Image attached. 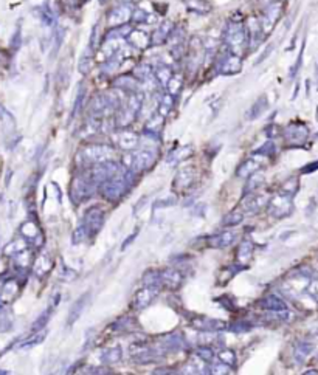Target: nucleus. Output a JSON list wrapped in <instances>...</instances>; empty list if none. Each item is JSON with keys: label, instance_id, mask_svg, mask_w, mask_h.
I'll use <instances>...</instances> for the list:
<instances>
[{"label": "nucleus", "instance_id": "27", "mask_svg": "<svg viewBox=\"0 0 318 375\" xmlns=\"http://www.w3.org/2000/svg\"><path fill=\"white\" fill-rule=\"evenodd\" d=\"M183 4L191 13L196 14H208L213 10L208 0H183Z\"/></svg>", "mask_w": 318, "mask_h": 375}, {"label": "nucleus", "instance_id": "59", "mask_svg": "<svg viewBox=\"0 0 318 375\" xmlns=\"http://www.w3.org/2000/svg\"><path fill=\"white\" fill-rule=\"evenodd\" d=\"M106 2H107V0H100V4H101V5H104Z\"/></svg>", "mask_w": 318, "mask_h": 375}, {"label": "nucleus", "instance_id": "43", "mask_svg": "<svg viewBox=\"0 0 318 375\" xmlns=\"http://www.w3.org/2000/svg\"><path fill=\"white\" fill-rule=\"evenodd\" d=\"M172 75L174 73H172L171 67H168V66H160V67L157 69V72H155V78H157V81L160 82L162 85H166V82L171 79Z\"/></svg>", "mask_w": 318, "mask_h": 375}, {"label": "nucleus", "instance_id": "4", "mask_svg": "<svg viewBox=\"0 0 318 375\" xmlns=\"http://www.w3.org/2000/svg\"><path fill=\"white\" fill-rule=\"evenodd\" d=\"M131 186V180H129V175H117V177H112L106 181L101 183V188L100 191L101 194L109 199V200H118L121 199L127 190H129Z\"/></svg>", "mask_w": 318, "mask_h": 375}, {"label": "nucleus", "instance_id": "54", "mask_svg": "<svg viewBox=\"0 0 318 375\" xmlns=\"http://www.w3.org/2000/svg\"><path fill=\"white\" fill-rule=\"evenodd\" d=\"M272 48H273V45H269V47H267L266 53H264V54H263V56H261V57H259L258 60H256V64H259V62H263V60H264V59L267 57V54H269V53H272Z\"/></svg>", "mask_w": 318, "mask_h": 375}, {"label": "nucleus", "instance_id": "37", "mask_svg": "<svg viewBox=\"0 0 318 375\" xmlns=\"http://www.w3.org/2000/svg\"><path fill=\"white\" fill-rule=\"evenodd\" d=\"M20 231H22V234H23L26 239H30V240H35L36 237H42V236H41V231H39V228H38V225H36L35 222H25V224L22 225Z\"/></svg>", "mask_w": 318, "mask_h": 375}, {"label": "nucleus", "instance_id": "55", "mask_svg": "<svg viewBox=\"0 0 318 375\" xmlns=\"http://www.w3.org/2000/svg\"><path fill=\"white\" fill-rule=\"evenodd\" d=\"M146 202H148V197L144 196V197H143V199H141V200H140V202H138V203L135 205V208H134V209H135V211H134V214H135V215L138 214V209H140V206H141L143 203H146Z\"/></svg>", "mask_w": 318, "mask_h": 375}, {"label": "nucleus", "instance_id": "10", "mask_svg": "<svg viewBox=\"0 0 318 375\" xmlns=\"http://www.w3.org/2000/svg\"><path fill=\"white\" fill-rule=\"evenodd\" d=\"M307 135H309V131H307V128L304 126V124H301V122H292V124H289V126L284 129V138H285V141H287L289 144H292V146L303 144L306 141Z\"/></svg>", "mask_w": 318, "mask_h": 375}, {"label": "nucleus", "instance_id": "44", "mask_svg": "<svg viewBox=\"0 0 318 375\" xmlns=\"http://www.w3.org/2000/svg\"><path fill=\"white\" fill-rule=\"evenodd\" d=\"M51 311H53V305L48 308V310H44L42 314H41V317L36 320V323L33 324V330H41V329H44L45 326H47V323H48V320H50V315H51Z\"/></svg>", "mask_w": 318, "mask_h": 375}, {"label": "nucleus", "instance_id": "8", "mask_svg": "<svg viewBox=\"0 0 318 375\" xmlns=\"http://www.w3.org/2000/svg\"><path fill=\"white\" fill-rule=\"evenodd\" d=\"M242 70V60L241 56L228 53L220 57L216 64V72L220 75H236Z\"/></svg>", "mask_w": 318, "mask_h": 375}, {"label": "nucleus", "instance_id": "42", "mask_svg": "<svg viewBox=\"0 0 318 375\" xmlns=\"http://www.w3.org/2000/svg\"><path fill=\"white\" fill-rule=\"evenodd\" d=\"M313 346L307 341H301L300 345L295 348V357L298 358V361H304V358H307L312 352Z\"/></svg>", "mask_w": 318, "mask_h": 375}, {"label": "nucleus", "instance_id": "16", "mask_svg": "<svg viewBox=\"0 0 318 375\" xmlns=\"http://www.w3.org/2000/svg\"><path fill=\"white\" fill-rule=\"evenodd\" d=\"M115 143L123 150H134L140 144V137L135 132H120L115 135Z\"/></svg>", "mask_w": 318, "mask_h": 375}, {"label": "nucleus", "instance_id": "26", "mask_svg": "<svg viewBox=\"0 0 318 375\" xmlns=\"http://www.w3.org/2000/svg\"><path fill=\"white\" fill-rule=\"evenodd\" d=\"M191 153H193V147H191V146H180V147H176V149H172L169 152L166 162L169 165H177L182 160H186Z\"/></svg>", "mask_w": 318, "mask_h": 375}, {"label": "nucleus", "instance_id": "50", "mask_svg": "<svg viewBox=\"0 0 318 375\" xmlns=\"http://www.w3.org/2000/svg\"><path fill=\"white\" fill-rule=\"evenodd\" d=\"M8 246H11V248H8V249H7V253H8V255L22 253L23 249H25V246H23V242H22V240H16V242H13V243H11V245H8Z\"/></svg>", "mask_w": 318, "mask_h": 375}, {"label": "nucleus", "instance_id": "23", "mask_svg": "<svg viewBox=\"0 0 318 375\" xmlns=\"http://www.w3.org/2000/svg\"><path fill=\"white\" fill-rule=\"evenodd\" d=\"M138 85H140V81L134 75H121V76H117L113 79V87L126 90V91L134 93L138 90Z\"/></svg>", "mask_w": 318, "mask_h": 375}, {"label": "nucleus", "instance_id": "25", "mask_svg": "<svg viewBox=\"0 0 318 375\" xmlns=\"http://www.w3.org/2000/svg\"><path fill=\"white\" fill-rule=\"evenodd\" d=\"M259 305L264 310H270V311H284V310H287V305H285V302L281 298L275 296V295H269V296L263 298L259 301Z\"/></svg>", "mask_w": 318, "mask_h": 375}, {"label": "nucleus", "instance_id": "45", "mask_svg": "<svg viewBox=\"0 0 318 375\" xmlns=\"http://www.w3.org/2000/svg\"><path fill=\"white\" fill-rule=\"evenodd\" d=\"M219 360H220V363H225V364L232 366L236 361V354L230 349H224V351L219 352Z\"/></svg>", "mask_w": 318, "mask_h": 375}, {"label": "nucleus", "instance_id": "20", "mask_svg": "<svg viewBox=\"0 0 318 375\" xmlns=\"http://www.w3.org/2000/svg\"><path fill=\"white\" fill-rule=\"evenodd\" d=\"M127 42H129L134 48L137 50H144L151 45V36L146 33L143 29H138V28H132V31L129 35H127Z\"/></svg>", "mask_w": 318, "mask_h": 375}, {"label": "nucleus", "instance_id": "48", "mask_svg": "<svg viewBox=\"0 0 318 375\" xmlns=\"http://www.w3.org/2000/svg\"><path fill=\"white\" fill-rule=\"evenodd\" d=\"M196 354H197V357H199L200 360H204V361H213V358H214V352H213L210 348H199V349L196 351Z\"/></svg>", "mask_w": 318, "mask_h": 375}, {"label": "nucleus", "instance_id": "12", "mask_svg": "<svg viewBox=\"0 0 318 375\" xmlns=\"http://www.w3.org/2000/svg\"><path fill=\"white\" fill-rule=\"evenodd\" d=\"M196 178V168L194 166H186L183 169H180L172 181V188L174 191H185L188 188L193 184Z\"/></svg>", "mask_w": 318, "mask_h": 375}, {"label": "nucleus", "instance_id": "36", "mask_svg": "<svg viewBox=\"0 0 318 375\" xmlns=\"http://www.w3.org/2000/svg\"><path fill=\"white\" fill-rule=\"evenodd\" d=\"M244 221V212L241 211H232L224 218H222V227H236Z\"/></svg>", "mask_w": 318, "mask_h": 375}, {"label": "nucleus", "instance_id": "33", "mask_svg": "<svg viewBox=\"0 0 318 375\" xmlns=\"http://www.w3.org/2000/svg\"><path fill=\"white\" fill-rule=\"evenodd\" d=\"M101 128V122H100V118L98 116H92L84 122V126L81 129V135L82 137H90V135H97V132L100 131Z\"/></svg>", "mask_w": 318, "mask_h": 375}, {"label": "nucleus", "instance_id": "9", "mask_svg": "<svg viewBox=\"0 0 318 375\" xmlns=\"http://www.w3.org/2000/svg\"><path fill=\"white\" fill-rule=\"evenodd\" d=\"M281 13H282V4L281 2H273V4L267 5V8L264 10L263 16L259 19L264 35H269L273 29V26L276 25V22L281 17Z\"/></svg>", "mask_w": 318, "mask_h": 375}, {"label": "nucleus", "instance_id": "35", "mask_svg": "<svg viewBox=\"0 0 318 375\" xmlns=\"http://www.w3.org/2000/svg\"><path fill=\"white\" fill-rule=\"evenodd\" d=\"M132 75L138 79V81H149L152 79V69L148 66V64H138L134 67L132 70Z\"/></svg>", "mask_w": 318, "mask_h": 375}, {"label": "nucleus", "instance_id": "29", "mask_svg": "<svg viewBox=\"0 0 318 375\" xmlns=\"http://www.w3.org/2000/svg\"><path fill=\"white\" fill-rule=\"evenodd\" d=\"M163 121H165V116L157 112V113L146 122L144 131H146L148 134H151V135H158V134L162 132V129H163Z\"/></svg>", "mask_w": 318, "mask_h": 375}, {"label": "nucleus", "instance_id": "53", "mask_svg": "<svg viewBox=\"0 0 318 375\" xmlns=\"http://www.w3.org/2000/svg\"><path fill=\"white\" fill-rule=\"evenodd\" d=\"M137 233H138V230H137V231H135V233H134V234H132L131 237H129V239H127V240H126V242L123 243V249H124V248H127V246H129V243H131L132 240H135V237H137Z\"/></svg>", "mask_w": 318, "mask_h": 375}, {"label": "nucleus", "instance_id": "6", "mask_svg": "<svg viewBox=\"0 0 318 375\" xmlns=\"http://www.w3.org/2000/svg\"><path fill=\"white\" fill-rule=\"evenodd\" d=\"M95 186L97 183H93L87 175H76L70 186V197L75 203H79L95 193Z\"/></svg>", "mask_w": 318, "mask_h": 375}, {"label": "nucleus", "instance_id": "61", "mask_svg": "<svg viewBox=\"0 0 318 375\" xmlns=\"http://www.w3.org/2000/svg\"><path fill=\"white\" fill-rule=\"evenodd\" d=\"M276 2H282V0H276Z\"/></svg>", "mask_w": 318, "mask_h": 375}, {"label": "nucleus", "instance_id": "34", "mask_svg": "<svg viewBox=\"0 0 318 375\" xmlns=\"http://www.w3.org/2000/svg\"><path fill=\"white\" fill-rule=\"evenodd\" d=\"M165 87L168 88V93H169V95H172V97L179 95L180 90H182V87H183V78H182V75H172L171 79L166 82Z\"/></svg>", "mask_w": 318, "mask_h": 375}, {"label": "nucleus", "instance_id": "17", "mask_svg": "<svg viewBox=\"0 0 318 375\" xmlns=\"http://www.w3.org/2000/svg\"><path fill=\"white\" fill-rule=\"evenodd\" d=\"M270 197L264 196V194H253V196H247L242 202V208H244V212L247 214H254L258 212L263 206L267 205Z\"/></svg>", "mask_w": 318, "mask_h": 375}, {"label": "nucleus", "instance_id": "40", "mask_svg": "<svg viewBox=\"0 0 318 375\" xmlns=\"http://www.w3.org/2000/svg\"><path fill=\"white\" fill-rule=\"evenodd\" d=\"M45 336H47V330L45 329H41V330H36V333H33L31 335L23 345H20L22 348H31V346H38V345H41V342L45 339Z\"/></svg>", "mask_w": 318, "mask_h": 375}, {"label": "nucleus", "instance_id": "58", "mask_svg": "<svg viewBox=\"0 0 318 375\" xmlns=\"http://www.w3.org/2000/svg\"><path fill=\"white\" fill-rule=\"evenodd\" d=\"M316 87H318V64H316Z\"/></svg>", "mask_w": 318, "mask_h": 375}, {"label": "nucleus", "instance_id": "7", "mask_svg": "<svg viewBox=\"0 0 318 375\" xmlns=\"http://www.w3.org/2000/svg\"><path fill=\"white\" fill-rule=\"evenodd\" d=\"M120 165L113 160H109V162H103V163H97L92 171L87 174V177L93 181V183H103L112 177H117L120 175Z\"/></svg>", "mask_w": 318, "mask_h": 375}, {"label": "nucleus", "instance_id": "38", "mask_svg": "<svg viewBox=\"0 0 318 375\" xmlns=\"http://www.w3.org/2000/svg\"><path fill=\"white\" fill-rule=\"evenodd\" d=\"M152 14L148 13L146 10H141V8H135L132 10V14H131V20L134 23H149L152 22Z\"/></svg>", "mask_w": 318, "mask_h": 375}, {"label": "nucleus", "instance_id": "18", "mask_svg": "<svg viewBox=\"0 0 318 375\" xmlns=\"http://www.w3.org/2000/svg\"><path fill=\"white\" fill-rule=\"evenodd\" d=\"M263 165H264V160H263L261 157H258V159H256V157L247 159L245 162H242V163L239 165V168H238L236 174H238V177L248 178L251 174L258 172V171L263 168Z\"/></svg>", "mask_w": 318, "mask_h": 375}, {"label": "nucleus", "instance_id": "14", "mask_svg": "<svg viewBox=\"0 0 318 375\" xmlns=\"http://www.w3.org/2000/svg\"><path fill=\"white\" fill-rule=\"evenodd\" d=\"M193 327H196L197 330H202V332H219V330H224L227 326L224 321L220 320H214V318H207V317H197L194 321H191Z\"/></svg>", "mask_w": 318, "mask_h": 375}, {"label": "nucleus", "instance_id": "5", "mask_svg": "<svg viewBox=\"0 0 318 375\" xmlns=\"http://www.w3.org/2000/svg\"><path fill=\"white\" fill-rule=\"evenodd\" d=\"M267 209H269V214L273 215V217H276V218L287 217L294 211L292 196L291 194H285V193H281V194L273 196L267 202Z\"/></svg>", "mask_w": 318, "mask_h": 375}, {"label": "nucleus", "instance_id": "56", "mask_svg": "<svg viewBox=\"0 0 318 375\" xmlns=\"http://www.w3.org/2000/svg\"><path fill=\"white\" fill-rule=\"evenodd\" d=\"M172 203H176V200H166V202H157V203H155V208H160V206H163V205H172Z\"/></svg>", "mask_w": 318, "mask_h": 375}, {"label": "nucleus", "instance_id": "32", "mask_svg": "<svg viewBox=\"0 0 318 375\" xmlns=\"http://www.w3.org/2000/svg\"><path fill=\"white\" fill-rule=\"evenodd\" d=\"M101 361L104 364H115L121 360L123 357V351L121 348H107L101 352Z\"/></svg>", "mask_w": 318, "mask_h": 375}, {"label": "nucleus", "instance_id": "19", "mask_svg": "<svg viewBox=\"0 0 318 375\" xmlns=\"http://www.w3.org/2000/svg\"><path fill=\"white\" fill-rule=\"evenodd\" d=\"M155 295H157V289L144 286L143 289H140L135 293V298H134V302L132 304H134V307L137 310H143V308H146L154 301Z\"/></svg>", "mask_w": 318, "mask_h": 375}, {"label": "nucleus", "instance_id": "2", "mask_svg": "<svg viewBox=\"0 0 318 375\" xmlns=\"http://www.w3.org/2000/svg\"><path fill=\"white\" fill-rule=\"evenodd\" d=\"M155 162V153L151 150H137L134 153H126L123 157V165L132 174H140L149 169Z\"/></svg>", "mask_w": 318, "mask_h": 375}, {"label": "nucleus", "instance_id": "11", "mask_svg": "<svg viewBox=\"0 0 318 375\" xmlns=\"http://www.w3.org/2000/svg\"><path fill=\"white\" fill-rule=\"evenodd\" d=\"M132 10H134V8H131V5H127V4H120V5L113 7V8L107 13V25H109L110 28L124 25L127 20H131Z\"/></svg>", "mask_w": 318, "mask_h": 375}, {"label": "nucleus", "instance_id": "51", "mask_svg": "<svg viewBox=\"0 0 318 375\" xmlns=\"http://www.w3.org/2000/svg\"><path fill=\"white\" fill-rule=\"evenodd\" d=\"M45 259H47V256H45V255H44V256H41V258L38 259V264H36V271H38L39 274H42V273H48V270H50V265L47 267Z\"/></svg>", "mask_w": 318, "mask_h": 375}, {"label": "nucleus", "instance_id": "1", "mask_svg": "<svg viewBox=\"0 0 318 375\" xmlns=\"http://www.w3.org/2000/svg\"><path fill=\"white\" fill-rule=\"evenodd\" d=\"M224 42L230 53L241 56L248 47V35L242 19H232L224 29Z\"/></svg>", "mask_w": 318, "mask_h": 375}, {"label": "nucleus", "instance_id": "46", "mask_svg": "<svg viewBox=\"0 0 318 375\" xmlns=\"http://www.w3.org/2000/svg\"><path fill=\"white\" fill-rule=\"evenodd\" d=\"M90 234L89 228L82 224L79 228H76V231L73 233V243H79V242H84L87 239V236Z\"/></svg>", "mask_w": 318, "mask_h": 375}, {"label": "nucleus", "instance_id": "47", "mask_svg": "<svg viewBox=\"0 0 318 375\" xmlns=\"http://www.w3.org/2000/svg\"><path fill=\"white\" fill-rule=\"evenodd\" d=\"M208 372H211V373H230L232 372V366H228L225 363L213 364V366L208 367Z\"/></svg>", "mask_w": 318, "mask_h": 375}, {"label": "nucleus", "instance_id": "3", "mask_svg": "<svg viewBox=\"0 0 318 375\" xmlns=\"http://www.w3.org/2000/svg\"><path fill=\"white\" fill-rule=\"evenodd\" d=\"M113 157H115V150L104 144L85 146L78 152V159H81L84 163H93V165L113 160Z\"/></svg>", "mask_w": 318, "mask_h": 375}, {"label": "nucleus", "instance_id": "24", "mask_svg": "<svg viewBox=\"0 0 318 375\" xmlns=\"http://www.w3.org/2000/svg\"><path fill=\"white\" fill-rule=\"evenodd\" d=\"M160 283L162 286L168 287V289H179L180 284H182V274L176 270H165V271H160Z\"/></svg>", "mask_w": 318, "mask_h": 375}, {"label": "nucleus", "instance_id": "60", "mask_svg": "<svg viewBox=\"0 0 318 375\" xmlns=\"http://www.w3.org/2000/svg\"><path fill=\"white\" fill-rule=\"evenodd\" d=\"M78 2H79V4H82V2H84V0H78Z\"/></svg>", "mask_w": 318, "mask_h": 375}, {"label": "nucleus", "instance_id": "15", "mask_svg": "<svg viewBox=\"0 0 318 375\" xmlns=\"http://www.w3.org/2000/svg\"><path fill=\"white\" fill-rule=\"evenodd\" d=\"M174 29V23L171 20H163L158 28L154 31V35L151 36V45H162L165 42H168L171 33Z\"/></svg>", "mask_w": 318, "mask_h": 375}, {"label": "nucleus", "instance_id": "22", "mask_svg": "<svg viewBox=\"0 0 318 375\" xmlns=\"http://www.w3.org/2000/svg\"><path fill=\"white\" fill-rule=\"evenodd\" d=\"M87 302H89V293L81 295V296L72 304L70 311H69V317H67V326H69V327L73 326V324L81 318V315H82V311H84Z\"/></svg>", "mask_w": 318, "mask_h": 375}, {"label": "nucleus", "instance_id": "21", "mask_svg": "<svg viewBox=\"0 0 318 375\" xmlns=\"http://www.w3.org/2000/svg\"><path fill=\"white\" fill-rule=\"evenodd\" d=\"M236 240V233L235 231H222L217 233L211 237L207 239V243L211 248H227Z\"/></svg>", "mask_w": 318, "mask_h": 375}, {"label": "nucleus", "instance_id": "39", "mask_svg": "<svg viewBox=\"0 0 318 375\" xmlns=\"http://www.w3.org/2000/svg\"><path fill=\"white\" fill-rule=\"evenodd\" d=\"M172 106H174V97L169 95V93H168V95H163L160 98V101H158V113L166 116L171 112Z\"/></svg>", "mask_w": 318, "mask_h": 375}, {"label": "nucleus", "instance_id": "49", "mask_svg": "<svg viewBox=\"0 0 318 375\" xmlns=\"http://www.w3.org/2000/svg\"><path fill=\"white\" fill-rule=\"evenodd\" d=\"M84 95H85V88L81 85L79 90H78V95H76V101H75V109H73V113L72 116H75L79 110H81V106H82V100H84Z\"/></svg>", "mask_w": 318, "mask_h": 375}, {"label": "nucleus", "instance_id": "30", "mask_svg": "<svg viewBox=\"0 0 318 375\" xmlns=\"http://www.w3.org/2000/svg\"><path fill=\"white\" fill-rule=\"evenodd\" d=\"M267 107H269V101H267V98H266V97L258 98L256 101L253 103V106L250 107V110H248V119H250V121H253V119L259 118V116H261V115L267 110Z\"/></svg>", "mask_w": 318, "mask_h": 375}, {"label": "nucleus", "instance_id": "52", "mask_svg": "<svg viewBox=\"0 0 318 375\" xmlns=\"http://www.w3.org/2000/svg\"><path fill=\"white\" fill-rule=\"evenodd\" d=\"M20 26H17V29H16V33H14V36H13V41H11V47H13V50H17L19 47H20Z\"/></svg>", "mask_w": 318, "mask_h": 375}, {"label": "nucleus", "instance_id": "31", "mask_svg": "<svg viewBox=\"0 0 318 375\" xmlns=\"http://www.w3.org/2000/svg\"><path fill=\"white\" fill-rule=\"evenodd\" d=\"M92 67H93V48L89 47V48L82 53V56H81V59H79L78 70H79L81 75H87V73L92 70Z\"/></svg>", "mask_w": 318, "mask_h": 375}, {"label": "nucleus", "instance_id": "57", "mask_svg": "<svg viewBox=\"0 0 318 375\" xmlns=\"http://www.w3.org/2000/svg\"><path fill=\"white\" fill-rule=\"evenodd\" d=\"M140 0H120V4H127V5H132V4H138Z\"/></svg>", "mask_w": 318, "mask_h": 375}, {"label": "nucleus", "instance_id": "13", "mask_svg": "<svg viewBox=\"0 0 318 375\" xmlns=\"http://www.w3.org/2000/svg\"><path fill=\"white\" fill-rule=\"evenodd\" d=\"M104 211L101 208H90L87 212H85V217H84V225L89 228L90 234L92 233H98L104 224Z\"/></svg>", "mask_w": 318, "mask_h": 375}, {"label": "nucleus", "instance_id": "28", "mask_svg": "<svg viewBox=\"0 0 318 375\" xmlns=\"http://www.w3.org/2000/svg\"><path fill=\"white\" fill-rule=\"evenodd\" d=\"M251 256H253V243H251V240L245 239V240H242L241 245L238 246L236 259H238L239 264L244 265L245 262H248V261L251 259Z\"/></svg>", "mask_w": 318, "mask_h": 375}, {"label": "nucleus", "instance_id": "41", "mask_svg": "<svg viewBox=\"0 0 318 375\" xmlns=\"http://www.w3.org/2000/svg\"><path fill=\"white\" fill-rule=\"evenodd\" d=\"M264 181V175L258 171V172H254V174H251L250 177H248V184H247V188H245V194H250V193H253V191H256L258 190V186L261 184Z\"/></svg>", "mask_w": 318, "mask_h": 375}]
</instances>
